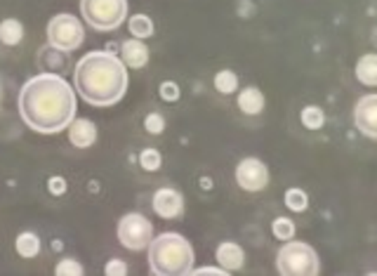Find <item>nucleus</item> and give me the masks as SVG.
Masks as SVG:
<instances>
[{
    "label": "nucleus",
    "mask_w": 377,
    "mask_h": 276,
    "mask_svg": "<svg viewBox=\"0 0 377 276\" xmlns=\"http://www.w3.org/2000/svg\"><path fill=\"white\" fill-rule=\"evenodd\" d=\"M21 38H24V26H21L19 19H5L0 21V43L5 45H19Z\"/></svg>",
    "instance_id": "dca6fc26"
},
{
    "label": "nucleus",
    "mask_w": 377,
    "mask_h": 276,
    "mask_svg": "<svg viewBox=\"0 0 377 276\" xmlns=\"http://www.w3.org/2000/svg\"><path fill=\"white\" fill-rule=\"evenodd\" d=\"M76 90L92 106H111L128 90V66L111 52H88L73 71Z\"/></svg>",
    "instance_id": "f03ea898"
},
{
    "label": "nucleus",
    "mask_w": 377,
    "mask_h": 276,
    "mask_svg": "<svg viewBox=\"0 0 377 276\" xmlns=\"http://www.w3.org/2000/svg\"><path fill=\"white\" fill-rule=\"evenodd\" d=\"M55 272H57L59 276H66V274H68V276H81V274H83V267L76 262V260L68 257V260H61Z\"/></svg>",
    "instance_id": "393cba45"
},
{
    "label": "nucleus",
    "mask_w": 377,
    "mask_h": 276,
    "mask_svg": "<svg viewBox=\"0 0 377 276\" xmlns=\"http://www.w3.org/2000/svg\"><path fill=\"white\" fill-rule=\"evenodd\" d=\"M160 97H163L165 102H177V99H180V86L172 81H165L163 86H160Z\"/></svg>",
    "instance_id": "a878e982"
},
{
    "label": "nucleus",
    "mask_w": 377,
    "mask_h": 276,
    "mask_svg": "<svg viewBox=\"0 0 377 276\" xmlns=\"http://www.w3.org/2000/svg\"><path fill=\"white\" fill-rule=\"evenodd\" d=\"M153 210H156L158 218L175 220V218H180L184 210V198L180 191H175V189H158L156 194H153Z\"/></svg>",
    "instance_id": "9d476101"
},
{
    "label": "nucleus",
    "mask_w": 377,
    "mask_h": 276,
    "mask_svg": "<svg viewBox=\"0 0 377 276\" xmlns=\"http://www.w3.org/2000/svg\"><path fill=\"white\" fill-rule=\"evenodd\" d=\"M356 78L363 83V86H377V55H363L356 64Z\"/></svg>",
    "instance_id": "2eb2a0df"
},
{
    "label": "nucleus",
    "mask_w": 377,
    "mask_h": 276,
    "mask_svg": "<svg viewBox=\"0 0 377 276\" xmlns=\"http://www.w3.org/2000/svg\"><path fill=\"white\" fill-rule=\"evenodd\" d=\"M353 121L361 133L377 140V95H366L358 99L356 109H353Z\"/></svg>",
    "instance_id": "1a4fd4ad"
},
{
    "label": "nucleus",
    "mask_w": 377,
    "mask_h": 276,
    "mask_svg": "<svg viewBox=\"0 0 377 276\" xmlns=\"http://www.w3.org/2000/svg\"><path fill=\"white\" fill-rule=\"evenodd\" d=\"M215 88H217L222 95H232V92L238 88V78L234 71H229V68H224V71H220L217 76H215Z\"/></svg>",
    "instance_id": "6ab92c4d"
},
{
    "label": "nucleus",
    "mask_w": 377,
    "mask_h": 276,
    "mask_svg": "<svg viewBox=\"0 0 377 276\" xmlns=\"http://www.w3.org/2000/svg\"><path fill=\"white\" fill-rule=\"evenodd\" d=\"M373 45H375V48H377V29L373 31Z\"/></svg>",
    "instance_id": "c756f323"
},
{
    "label": "nucleus",
    "mask_w": 377,
    "mask_h": 276,
    "mask_svg": "<svg viewBox=\"0 0 377 276\" xmlns=\"http://www.w3.org/2000/svg\"><path fill=\"white\" fill-rule=\"evenodd\" d=\"M191 274H227L222 267H201V270H191Z\"/></svg>",
    "instance_id": "c85d7f7f"
},
{
    "label": "nucleus",
    "mask_w": 377,
    "mask_h": 276,
    "mask_svg": "<svg viewBox=\"0 0 377 276\" xmlns=\"http://www.w3.org/2000/svg\"><path fill=\"white\" fill-rule=\"evenodd\" d=\"M196 262L191 243L180 234H160L149 243V265L151 274L158 276H182L191 274Z\"/></svg>",
    "instance_id": "7ed1b4c3"
},
{
    "label": "nucleus",
    "mask_w": 377,
    "mask_h": 276,
    "mask_svg": "<svg viewBox=\"0 0 377 276\" xmlns=\"http://www.w3.org/2000/svg\"><path fill=\"white\" fill-rule=\"evenodd\" d=\"M323 121H326V116H323V111L319 109V106H306V109L302 111V123H304V128L319 130V128L323 126Z\"/></svg>",
    "instance_id": "4be33fe9"
},
{
    "label": "nucleus",
    "mask_w": 377,
    "mask_h": 276,
    "mask_svg": "<svg viewBox=\"0 0 377 276\" xmlns=\"http://www.w3.org/2000/svg\"><path fill=\"white\" fill-rule=\"evenodd\" d=\"M14 248H17V252L21 257H36L38 252H41V239H38L36 234H31V232H24V234H19L17 236V241H14Z\"/></svg>",
    "instance_id": "f3484780"
},
{
    "label": "nucleus",
    "mask_w": 377,
    "mask_h": 276,
    "mask_svg": "<svg viewBox=\"0 0 377 276\" xmlns=\"http://www.w3.org/2000/svg\"><path fill=\"white\" fill-rule=\"evenodd\" d=\"M140 165L144 168V170H149V173L158 170V168H160V153L156 149H144L140 153Z\"/></svg>",
    "instance_id": "5701e85b"
},
{
    "label": "nucleus",
    "mask_w": 377,
    "mask_h": 276,
    "mask_svg": "<svg viewBox=\"0 0 377 276\" xmlns=\"http://www.w3.org/2000/svg\"><path fill=\"white\" fill-rule=\"evenodd\" d=\"M68 140H71L73 147H78V149L92 147L97 140L95 123L88 118H73L71 123H68Z\"/></svg>",
    "instance_id": "9b49d317"
},
{
    "label": "nucleus",
    "mask_w": 377,
    "mask_h": 276,
    "mask_svg": "<svg viewBox=\"0 0 377 276\" xmlns=\"http://www.w3.org/2000/svg\"><path fill=\"white\" fill-rule=\"evenodd\" d=\"M130 34H133V38H149L153 34L151 17H146V14H135V17L130 19Z\"/></svg>",
    "instance_id": "a211bd4d"
},
{
    "label": "nucleus",
    "mask_w": 377,
    "mask_h": 276,
    "mask_svg": "<svg viewBox=\"0 0 377 276\" xmlns=\"http://www.w3.org/2000/svg\"><path fill=\"white\" fill-rule=\"evenodd\" d=\"M83 38H86V31L78 17L73 14H55L48 24V43L52 48H57L61 52H73L83 45Z\"/></svg>",
    "instance_id": "423d86ee"
},
{
    "label": "nucleus",
    "mask_w": 377,
    "mask_h": 276,
    "mask_svg": "<svg viewBox=\"0 0 377 276\" xmlns=\"http://www.w3.org/2000/svg\"><path fill=\"white\" fill-rule=\"evenodd\" d=\"M144 128H146V133H151V135H160L165 130V121L160 113H149L144 121Z\"/></svg>",
    "instance_id": "b1692460"
},
{
    "label": "nucleus",
    "mask_w": 377,
    "mask_h": 276,
    "mask_svg": "<svg viewBox=\"0 0 377 276\" xmlns=\"http://www.w3.org/2000/svg\"><path fill=\"white\" fill-rule=\"evenodd\" d=\"M215 257H217V262H220V267L224 270L227 274L229 272H238L243 267V262H245V252H243V248L238 243H234V241H224V243H220V248H217V252H215Z\"/></svg>",
    "instance_id": "f8f14e48"
},
{
    "label": "nucleus",
    "mask_w": 377,
    "mask_h": 276,
    "mask_svg": "<svg viewBox=\"0 0 377 276\" xmlns=\"http://www.w3.org/2000/svg\"><path fill=\"white\" fill-rule=\"evenodd\" d=\"M104 274H109V276H116V274H128V267L123 260H111L109 265H106V270Z\"/></svg>",
    "instance_id": "cd10ccee"
},
{
    "label": "nucleus",
    "mask_w": 377,
    "mask_h": 276,
    "mask_svg": "<svg viewBox=\"0 0 377 276\" xmlns=\"http://www.w3.org/2000/svg\"><path fill=\"white\" fill-rule=\"evenodd\" d=\"M286 205H288L290 210L302 213V210H306V205H309V198H306V194H304L302 189H288Z\"/></svg>",
    "instance_id": "412c9836"
},
{
    "label": "nucleus",
    "mask_w": 377,
    "mask_h": 276,
    "mask_svg": "<svg viewBox=\"0 0 377 276\" xmlns=\"http://www.w3.org/2000/svg\"><path fill=\"white\" fill-rule=\"evenodd\" d=\"M272 232H274L276 239L290 241L292 236H295V225H292V220H288V218H276L274 225H272Z\"/></svg>",
    "instance_id": "aec40b11"
},
{
    "label": "nucleus",
    "mask_w": 377,
    "mask_h": 276,
    "mask_svg": "<svg viewBox=\"0 0 377 276\" xmlns=\"http://www.w3.org/2000/svg\"><path fill=\"white\" fill-rule=\"evenodd\" d=\"M19 113L36 133H61L76 118V92L59 73L33 76L19 92Z\"/></svg>",
    "instance_id": "f257e3e1"
},
{
    "label": "nucleus",
    "mask_w": 377,
    "mask_h": 276,
    "mask_svg": "<svg viewBox=\"0 0 377 276\" xmlns=\"http://www.w3.org/2000/svg\"><path fill=\"white\" fill-rule=\"evenodd\" d=\"M276 265H279V274L283 276H316L321 272L316 250L302 241H288L283 245Z\"/></svg>",
    "instance_id": "20e7f679"
},
{
    "label": "nucleus",
    "mask_w": 377,
    "mask_h": 276,
    "mask_svg": "<svg viewBox=\"0 0 377 276\" xmlns=\"http://www.w3.org/2000/svg\"><path fill=\"white\" fill-rule=\"evenodd\" d=\"M48 189H50V194L61 196V194H64V191H66V180H64V178H50Z\"/></svg>",
    "instance_id": "bb28decb"
},
{
    "label": "nucleus",
    "mask_w": 377,
    "mask_h": 276,
    "mask_svg": "<svg viewBox=\"0 0 377 276\" xmlns=\"http://www.w3.org/2000/svg\"><path fill=\"white\" fill-rule=\"evenodd\" d=\"M120 59L128 68H142L149 61V48L142 43V38H130L120 45Z\"/></svg>",
    "instance_id": "ddd939ff"
},
{
    "label": "nucleus",
    "mask_w": 377,
    "mask_h": 276,
    "mask_svg": "<svg viewBox=\"0 0 377 276\" xmlns=\"http://www.w3.org/2000/svg\"><path fill=\"white\" fill-rule=\"evenodd\" d=\"M236 182L245 191H262L269 184V170L259 158H243L236 168Z\"/></svg>",
    "instance_id": "6e6552de"
},
{
    "label": "nucleus",
    "mask_w": 377,
    "mask_h": 276,
    "mask_svg": "<svg viewBox=\"0 0 377 276\" xmlns=\"http://www.w3.org/2000/svg\"><path fill=\"white\" fill-rule=\"evenodd\" d=\"M153 239L151 222L140 213H130L118 222V241L125 245L128 250H144L149 248Z\"/></svg>",
    "instance_id": "0eeeda50"
},
{
    "label": "nucleus",
    "mask_w": 377,
    "mask_h": 276,
    "mask_svg": "<svg viewBox=\"0 0 377 276\" xmlns=\"http://www.w3.org/2000/svg\"><path fill=\"white\" fill-rule=\"evenodd\" d=\"M238 106H241L243 113L248 116H257V113L264 109V95L257 88H245L241 95H238Z\"/></svg>",
    "instance_id": "4468645a"
},
{
    "label": "nucleus",
    "mask_w": 377,
    "mask_h": 276,
    "mask_svg": "<svg viewBox=\"0 0 377 276\" xmlns=\"http://www.w3.org/2000/svg\"><path fill=\"white\" fill-rule=\"evenodd\" d=\"M81 12L97 31H116L128 14V0H81Z\"/></svg>",
    "instance_id": "39448f33"
}]
</instances>
